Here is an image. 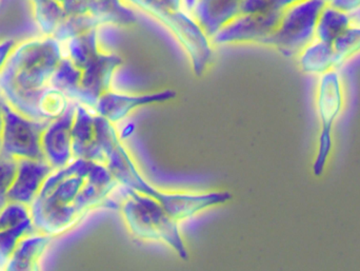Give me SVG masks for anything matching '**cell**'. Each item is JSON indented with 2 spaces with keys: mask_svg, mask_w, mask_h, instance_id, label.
<instances>
[{
  "mask_svg": "<svg viewBox=\"0 0 360 271\" xmlns=\"http://www.w3.org/2000/svg\"><path fill=\"white\" fill-rule=\"evenodd\" d=\"M57 1L60 2L61 4H63V2L67 1V0H57Z\"/></svg>",
  "mask_w": 360,
  "mask_h": 271,
  "instance_id": "obj_37",
  "label": "cell"
},
{
  "mask_svg": "<svg viewBox=\"0 0 360 271\" xmlns=\"http://www.w3.org/2000/svg\"><path fill=\"white\" fill-rule=\"evenodd\" d=\"M351 27H360V6L352 12L348 13Z\"/></svg>",
  "mask_w": 360,
  "mask_h": 271,
  "instance_id": "obj_32",
  "label": "cell"
},
{
  "mask_svg": "<svg viewBox=\"0 0 360 271\" xmlns=\"http://www.w3.org/2000/svg\"><path fill=\"white\" fill-rule=\"evenodd\" d=\"M317 80L315 108L321 124L314 173L321 175L333 147L334 125L345 109V86L340 70H331Z\"/></svg>",
  "mask_w": 360,
  "mask_h": 271,
  "instance_id": "obj_6",
  "label": "cell"
},
{
  "mask_svg": "<svg viewBox=\"0 0 360 271\" xmlns=\"http://www.w3.org/2000/svg\"><path fill=\"white\" fill-rule=\"evenodd\" d=\"M61 59V44L54 37L40 35L19 40L0 73V97L22 115L41 122L38 99L50 86Z\"/></svg>",
  "mask_w": 360,
  "mask_h": 271,
  "instance_id": "obj_1",
  "label": "cell"
},
{
  "mask_svg": "<svg viewBox=\"0 0 360 271\" xmlns=\"http://www.w3.org/2000/svg\"><path fill=\"white\" fill-rule=\"evenodd\" d=\"M135 127L133 124H128L124 129H122V133H120V137L122 139H127V137L132 135V133L134 132Z\"/></svg>",
  "mask_w": 360,
  "mask_h": 271,
  "instance_id": "obj_34",
  "label": "cell"
},
{
  "mask_svg": "<svg viewBox=\"0 0 360 271\" xmlns=\"http://www.w3.org/2000/svg\"><path fill=\"white\" fill-rule=\"evenodd\" d=\"M32 17L41 36L53 37L58 27L67 19L63 4L57 0H27Z\"/></svg>",
  "mask_w": 360,
  "mask_h": 271,
  "instance_id": "obj_19",
  "label": "cell"
},
{
  "mask_svg": "<svg viewBox=\"0 0 360 271\" xmlns=\"http://www.w3.org/2000/svg\"><path fill=\"white\" fill-rule=\"evenodd\" d=\"M350 27L348 13L342 12L327 4L317 20L315 38L333 46L338 38Z\"/></svg>",
  "mask_w": 360,
  "mask_h": 271,
  "instance_id": "obj_20",
  "label": "cell"
},
{
  "mask_svg": "<svg viewBox=\"0 0 360 271\" xmlns=\"http://www.w3.org/2000/svg\"><path fill=\"white\" fill-rule=\"evenodd\" d=\"M73 101L63 91L48 86L38 99L37 110L41 122H51L67 113Z\"/></svg>",
  "mask_w": 360,
  "mask_h": 271,
  "instance_id": "obj_21",
  "label": "cell"
},
{
  "mask_svg": "<svg viewBox=\"0 0 360 271\" xmlns=\"http://www.w3.org/2000/svg\"><path fill=\"white\" fill-rule=\"evenodd\" d=\"M93 110L75 103L73 126H72V150L74 160L92 162L96 146V125Z\"/></svg>",
  "mask_w": 360,
  "mask_h": 271,
  "instance_id": "obj_16",
  "label": "cell"
},
{
  "mask_svg": "<svg viewBox=\"0 0 360 271\" xmlns=\"http://www.w3.org/2000/svg\"><path fill=\"white\" fill-rule=\"evenodd\" d=\"M18 160L0 151V210L8 203V191L16 175Z\"/></svg>",
  "mask_w": 360,
  "mask_h": 271,
  "instance_id": "obj_25",
  "label": "cell"
},
{
  "mask_svg": "<svg viewBox=\"0 0 360 271\" xmlns=\"http://www.w3.org/2000/svg\"><path fill=\"white\" fill-rule=\"evenodd\" d=\"M281 11L272 10L264 14H240L224 23L210 38L213 46H262L266 48L269 38L278 25Z\"/></svg>",
  "mask_w": 360,
  "mask_h": 271,
  "instance_id": "obj_8",
  "label": "cell"
},
{
  "mask_svg": "<svg viewBox=\"0 0 360 271\" xmlns=\"http://www.w3.org/2000/svg\"><path fill=\"white\" fill-rule=\"evenodd\" d=\"M54 238L34 232L20 239L4 271H44V261Z\"/></svg>",
  "mask_w": 360,
  "mask_h": 271,
  "instance_id": "obj_14",
  "label": "cell"
},
{
  "mask_svg": "<svg viewBox=\"0 0 360 271\" xmlns=\"http://www.w3.org/2000/svg\"><path fill=\"white\" fill-rule=\"evenodd\" d=\"M240 14V0H197L190 16L211 38L231 18Z\"/></svg>",
  "mask_w": 360,
  "mask_h": 271,
  "instance_id": "obj_15",
  "label": "cell"
},
{
  "mask_svg": "<svg viewBox=\"0 0 360 271\" xmlns=\"http://www.w3.org/2000/svg\"><path fill=\"white\" fill-rule=\"evenodd\" d=\"M93 163L74 160L65 168L53 171L31 206L36 232L58 238L79 225L84 218L75 207Z\"/></svg>",
  "mask_w": 360,
  "mask_h": 271,
  "instance_id": "obj_2",
  "label": "cell"
},
{
  "mask_svg": "<svg viewBox=\"0 0 360 271\" xmlns=\"http://www.w3.org/2000/svg\"><path fill=\"white\" fill-rule=\"evenodd\" d=\"M197 0H184V12L190 15L196 4Z\"/></svg>",
  "mask_w": 360,
  "mask_h": 271,
  "instance_id": "obj_35",
  "label": "cell"
},
{
  "mask_svg": "<svg viewBox=\"0 0 360 271\" xmlns=\"http://www.w3.org/2000/svg\"><path fill=\"white\" fill-rule=\"evenodd\" d=\"M327 4L328 0H302L283 8L266 48L295 58L314 39L317 20Z\"/></svg>",
  "mask_w": 360,
  "mask_h": 271,
  "instance_id": "obj_5",
  "label": "cell"
},
{
  "mask_svg": "<svg viewBox=\"0 0 360 271\" xmlns=\"http://www.w3.org/2000/svg\"><path fill=\"white\" fill-rule=\"evenodd\" d=\"M54 169L44 160H18L16 175L8 191V202L31 206Z\"/></svg>",
  "mask_w": 360,
  "mask_h": 271,
  "instance_id": "obj_12",
  "label": "cell"
},
{
  "mask_svg": "<svg viewBox=\"0 0 360 271\" xmlns=\"http://www.w3.org/2000/svg\"><path fill=\"white\" fill-rule=\"evenodd\" d=\"M16 44L17 40L13 39V38L0 39V73H1L2 69L8 61V56Z\"/></svg>",
  "mask_w": 360,
  "mask_h": 271,
  "instance_id": "obj_29",
  "label": "cell"
},
{
  "mask_svg": "<svg viewBox=\"0 0 360 271\" xmlns=\"http://www.w3.org/2000/svg\"><path fill=\"white\" fill-rule=\"evenodd\" d=\"M74 114L75 103H72L65 115L51 122L42 132V156L54 170L65 168L74 160L72 150Z\"/></svg>",
  "mask_w": 360,
  "mask_h": 271,
  "instance_id": "obj_10",
  "label": "cell"
},
{
  "mask_svg": "<svg viewBox=\"0 0 360 271\" xmlns=\"http://www.w3.org/2000/svg\"><path fill=\"white\" fill-rule=\"evenodd\" d=\"M176 93L173 90H162L158 92L122 93L110 90L103 93L97 101V115L116 125L128 118L135 110L153 103H165L175 99Z\"/></svg>",
  "mask_w": 360,
  "mask_h": 271,
  "instance_id": "obj_9",
  "label": "cell"
},
{
  "mask_svg": "<svg viewBox=\"0 0 360 271\" xmlns=\"http://www.w3.org/2000/svg\"><path fill=\"white\" fill-rule=\"evenodd\" d=\"M30 207L18 203L8 202L0 210V229L16 227L25 222L31 221Z\"/></svg>",
  "mask_w": 360,
  "mask_h": 271,
  "instance_id": "obj_26",
  "label": "cell"
},
{
  "mask_svg": "<svg viewBox=\"0 0 360 271\" xmlns=\"http://www.w3.org/2000/svg\"><path fill=\"white\" fill-rule=\"evenodd\" d=\"M4 127L0 151L16 160H44L41 135L50 122H37L13 109L0 97Z\"/></svg>",
  "mask_w": 360,
  "mask_h": 271,
  "instance_id": "obj_7",
  "label": "cell"
},
{
  "mask_svg": "<svg viewBox=\"0 0 360 271\" xmlns=\"http://www.w3.org/2000/svg\"><path fill=\"white\" fill-rule=\"evenodd\" d=\"M63 57L84 71L99 54L96 29L60 42Z\"/></svg>",
  "mask_w": 360,
  "mask_h": 271,
  "instance_id": "obj_18",
  "label": "cell"
},
{
  "mask_svg": "<svg viewBox=\"0 0 360 271\" xmlns=\"http://www.w3.org/2000/svg\"><path fill=\"white\" fill-rule=\"evenodd\" d=\"M232 198L229 192L210 191L201 194L193 192H170L160 190L156 201L165 210L179 223L195 217L198 213L219 206Z\"/></svg>",
  "mask_w": 360,
  "mask_h": 271,
  "instance_id": "obj_11",
  "label": "cell"
},
{
  "mask_svg": "<svg viewBox=\"0 0 360 271\" xmlns=\"http://www.w3.org/2000/svg\"><path fill=\"white\" fill-rule=\"evenodd\" d=\"M2 127H4V115H2L1 103H0V137H1Z\"/></svg>",
  "mask_w": 360,
  "mask_h": 271,
  "instance_id": "obj_36",
  "label": "cell"
},
{
  "mask_svg": "<svg viewBox=\"0 0 360 271\" xmlns=\"http://www.w3.org/2000/svg\"><path fill=\"white\" fill-rule=\"evenodd\" d=\"M120 211L131 236L146 242L162 243L180 259H188L179 222L155 198L126 188Z\"/></svg>",
  "mask_w": 360,
  "mask_h": 271,
  "instance_id": "obj_3",
  "label": "cell"
},
{
  "mask_svg": "<svg viewBox=\"0 0 360 271\" xmlns=\"http://www.w3.org/2000/svg\"><path fill=\"white\" fill-rule=\"evenodd\" d=\"M276 8L275 0H240V13L243 14H264Z\"/></svg>",
  "mask_w": 360,
  "mask_h": 271,
  "instance_id": "obj_28",
  "label": "cell"
},
{
  "mask_svg": "<svg viewBox=\"0 0 360 271\" xmlns=\"http://www.w3.org/2000/svg\"><path fill=\"white\" fill-rule=\"evenodd\" d=\"M328 4L342 12L350 13L359 8L360 0H328Z\"/></svg>",
  "mask_w": 360,
  "mask_h": 271,
  "instance_id": "obj_30",
  "label": "cell"
},
{
  "mask_svg": "<svg viewBox=\"0 0 360 271\" xmlns=\"http://www.w3.org/2000/svg\"><path fill=\"white\" fill-rule=\"evenodd\" d=\"M298 68L307 75L319 76L336 69V56L332 44L314 39L295 57Z\"/></svg>",
  "mask_w": 360,
  "mask_h": 271,
  "instance_id": "obj_17",
  "label": "cell"
},
{
  "mask_svg": "<svg viewBox=\"0 0 360 271\" xmlns=\"http://www.w3.org/2000/svg\"><path fill=\"white\" fill-rule=\"evenodd\" d=\"M63 8L68 16L90 15L101 25L124 27L136 23V17L131 8L120 0H67Z\"/></svg>",
  "mask_w": 360,
  "mask_h": 271,
  "instance_id": "obj_13",
  "label": "cell"
},
{
  "mask_svg": "<svg viewBox=\"0 0 360 271\" xmlns=\"http://www.w3.org/2000/svg\"><path fill=\"white\" fill-rule=\"evenodd\" d=\"M164 6L172 11H184V0H160Z\"/></svg>",
  "mask_w": 360,
  "mask_h": 271,
  "instance_id": "obj_31",
  "label": "cell"
},
{
  "mask_svg": "<svg viewBox=\"0 0 360 271\" xmlns=\"http://www.w3.org/2000/svg\"><path fill=\"white\" fill-rule=\"evenodd\" d=\"M336 69L340 70L350 59L360 53V27H350L333 44Z\"/></svg>",
  "mask_w": 360,
  "mask_h": 271,
  "instance_id": "obj_23",
  "label": "cell"
},
{
  "mask_svg": "<svg viewBox=\"0 0 360 271\" xmlns=\"http://www.w3.org/2000/svg\"><path fill=\"white\" fill-rule=\"evenodd\" d=\"M300 1H302V0H275V4H276L277 8L283 10V8H287V6Z\"/></svg>",
  "mask_w": 360,
  "mask_h": 271,
  "instance_id": "obj_33",
  "label": "cell"
},
{
  "mask_svg": "<svg viewBox=\"0 0 360 271\" xmlns=\"http://www.w3.org/2000/svg\"><path fill=\"white\" fill-rule=\"evenodd\" d=\"M139 86V80L124 65H120L113 75L111 90L122 93H134Z\"/></svg>",
  "mask_w": 360,
  "mask_h": 271,
  "instance_id": "obj_27",
  "label": "cell"
},
{
  "mask_svg": "<svg viewBox=\"0 0 360 271\" xmlns=\"http://www.w3.org/2000/svg\"><path fill=\"white\" fill-rule=\"evenodd\" d=\"M124 6L136 10L164 25L179 42L190 61L195 75L207 72L213 57L209 38L192 16L184 11H172L160 0H120Z\"/></svg>",
  "mask_w": 360,
  "mask_h": 271,
  "instance_id": "obj_4",
  "label": "cell"
},
{
  "mask_svg": "<svg viewBox=\"0 0 360 271\" xmlns=\"http://www.w3.org/2000/svg\"><path fill=\"white\" fill-rule=\"evenodd\" d=\"M82 71L74 65L68 58L63 57L58 68L51 78V86L58 88L73 101L80 89Z\"/></svg>",
  "mask_w": 360,
  "mask_h": 271,
  "instance_id": "obj_22",
  "label": "cell"
},
{
  "mask_svg": "<svg viewBox=\"0 0 360 271\" xmlns=\"http://www.w3.org/2000/svg\"><path fill=\"white\" fill-rule=\"evenodd\" d=\"M33 222L27 221L16 227L0 229V270H4L20 239L34 232Z\"/></svg>",
  "mask_w": 360,
  "mask_h": 271,
  "instance_id": "obj_24",
  "label": "cell"
},
{
  "mask_svg": "<svg viewBox=\"0 0 360 271\" xmlns=\"http://www.w3.org/2000/svg\"><path fill=\"white\" fill-rule=\"evenodd\" d=\"M0 271H4V270H0Z\"/></svg>",
  "mask_w": 360,
  "mask_h": 271,
  "instance_id": "obj_38",
  "label": "cell"
}]
</instances>
